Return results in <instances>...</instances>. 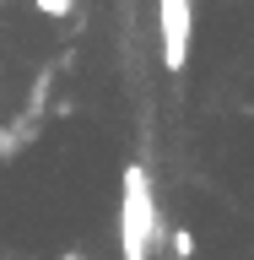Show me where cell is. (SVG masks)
I'll use <instances>...</instances> for the list:
<instances>
[{"label": "cell", "instance_id": "cell-1", "mask_svg": "<svg viewBox=\"0 0 254 260\" xmlns=\"http://www.w3.org/2000/svg\"><path fill=\"white\" fill-rule=\"evenodd\" d=\"M152 228H157L152 174L141 162H130L119 174V249H125V260H152Z\"/></svg>", "mask_w": 254, "mask_h": 260}, {"label": "cell", "instance_id": "cell-4", "mask_svg": "<svg viewBox=\"0 0 254 260\" xmlns=\"http://www.w3.org/2000/svg\"><path fill=\"white\" fill-rule=\"evenodd\" d=\"M44 16H70V0H32Z\"/></svg>", "mask_w": 254, "mask_h": 260}, {"label": "cell", "instance_id": "cell-5", "mask_svg": "<svg viewBox=\"0 0 254 260\" xmlns=\"http://www.w3.org/2000/svg\"><path fill=\"white\" fill-rule=\"evenodd\" d=\"M60 260H81V255H60Z\"/></svg>", "mask_w": 254, "mask_h": 260}, {"label": "cell", "instance_id": "cell-2", "mask_svg": "<svg viewBox=\"0 0 254 260\" xmlns=\"http://www.w3.org/2000/svg\"><path fill=\"white\" fill-rule=\"evenodd\" d=\"M157 38H162V71L178 76L195 49V0H157Z\"/></svg>", "mask_w": 254, "mask_h": 260}, {"label": "cell", "instance_id": "cell-3", "mask_svg": "<svg viewBox=\"0 0 254 260\" xmlns=\"http://www.w3.org/2000/svg\"><path fill=\"white\" fill-rule=\"evenodd\" d=\"M173 260H195V233L190 228H173Z\"/></svg>", "mask_w": 254, "mask_h": 260}]
</instances>
